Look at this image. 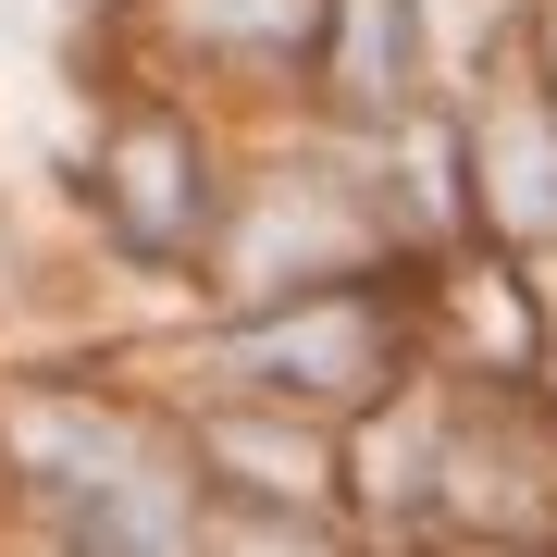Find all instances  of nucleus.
Here are the masks:
<instances>
[{"mask_svg": "<svg viewBox=\"0 0 557 557\" xmlns=\"http://www.w3.org/2000/svg\"><path fill=\"white\" fill-rule=\"evenodd\" d=\"M112 186H124V236H137V248H174L186 236V199H199V161H186L174 124H149V137L112 149Z\"/></svg>", "mask_w": 557, "mask_h": 557, "instance_id": "20e7f679", "label": "nucleus"}, {"mask_svg": "<svg viewBox=\"0 0 557 557\" xmlns=\"http://www.w3.org/2000/svg\"><path fill=\"white\" fill-rule=\"evenodd\" d=\"M223 359H236V372L298 384V409H310V397H322V409H359V397L384 384V359H397V335H384L359 298H298L285 322H248Z\"/></svg>", "mask_w": 557, "mask_h": 557, "instance_id": "f03ea898", "label": "nucleus"}, {"mask_svg": "<svg viewBox=\"0 0 557 557\" xmlns=\"http://www.w3.org/2000/svg\"><path fill=\"white\" fill-rule=\"evenodd\" d=\"M483 211H496V236H557V87H496V112H483Z\"/></svg>", "mask_w": 557, "mask_h": 557, "instance_id": "7ed1b4c3", "label": "nucleus"}, {"mask_svg": "<svg viewBox=\"0 0 557 557\" xmlns=\"http://www.w3.org/2000/svg\"><path fill=\"white\" fill-rule=\"evenodd\" d=\"M13 458L75 533H112V545H174L186 533V471L149 434H124L112 409H87V397H25Z\"/></svg>", "mask_w": 557, "mask_h": 557, "instance_id": "f257e3e1", "label": "nucleus"}, {"mask_svg": "<svg viewBox=\"0 0 557 557\" xmlns=\"http://www.w3.org/2000/svg\"><path fill=\"white\" fill-rule=\"evenodd\" d=\"M545 62H557V25H545Z\"/></svg>", "mask_w": 557, "mask_h": 557, "instance_id": "39448f33", "label": "nucleus"}]
</instances>
